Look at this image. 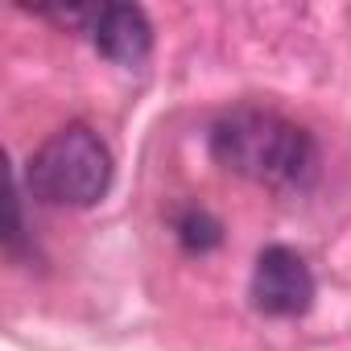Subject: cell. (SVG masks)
<instances>
[{
    "mask_svg": "<svg viewBox=\"0 0 351 351\" xmlns=\"http://www.w3.org/2000/svg\"><path fill=\"white\" fill-rule=\"evenodd\" d=\"M211 157L269 191H306L318 178L314 136L265 108H236L211 128Z\"/></svg>",
    "mask_w": 351,
    "mask_h": 351,
    "instance_id": "cell-1",
    "label": "cell"
},
{
    "mask_svg": "<svg viewBox=\"0 0 351 351\" xmlns=\"http://www.w3.org/2000/svg\"><path fill=\"white\" fill-rule=\"evenodd\" d=\"M25 186L50 207H95L112 186V153L87 124H66L25 161Z\"/></svg>",
    "mask_w": 351,
    "mask_h": 351,
    "instance_id": "cell-2",
    "label": "cell"
},
{
    "mask_svg": "<svg viewBox=\"0 0 351 351\" xmlns=\"http://www.w3.org/2000/svg\"><path fill=\"white\" fill-rule=\"evenodd\" d=\"M252 306L269 318H298L314 306V273L310 265L285 248V244H269L261 256H256V269H252Z\"/></svg>",
    "mask_w": 351,
    "mask_h": 351,
    "instance_id": "cell-3",
    "label": "cell"
},
{
    "mask_svg": "<svg viewBox=\"0 0 351 351\" xmlns=\"http://www.w3.org/2000/svg\"><path fill=\"white\" fill-rule=\"evenodd\" d=\"M95 50L116 66H141L153 50V25L136 5H99L91 25Z\"/></svg>",
    "mask_w": 351,
    "mask_h": 351,
    "instance_id": "cell-4",
    "label": "cell"
},
{
    "mask_svg": "<svg viewBox=\"0 0 351 351\" xmlns=\"http://www.w3.org/2000/svg\"><path fill=\"white\" fill-rule=\"evenodd\" d=\"M173 236L186 252H211L223 240V223L207 211V207H182L173 215Z\"/></svg>",
    "mask_w": 351,
    "mask_h": 351,
    "instance_id": "cell-5",
    "label": "cell"
}]
</instances>
